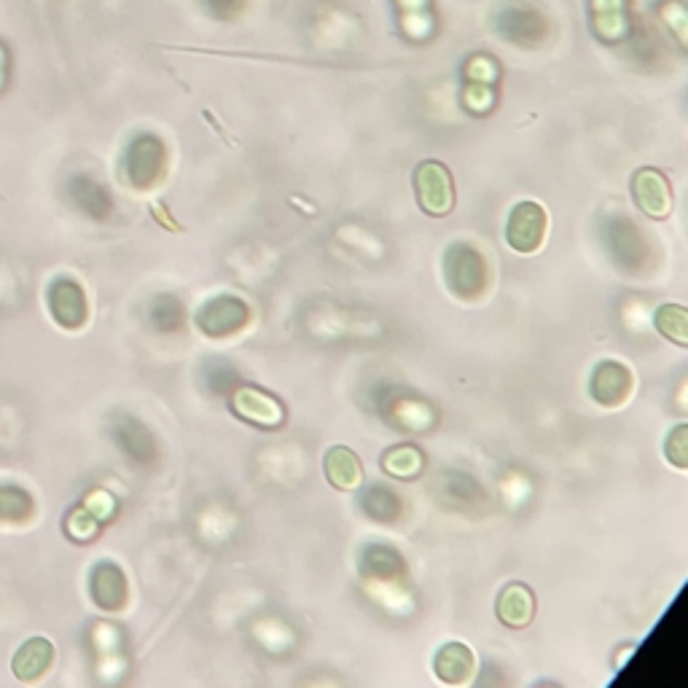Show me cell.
I'll return each mask as SVG.
<instances>
[{
    "instance_id": "obj_1",
    "label": "cell",
    "mask_w": 688,
    "mask_h": 688,
    "mask_svg": "<svg viewBox=\"0 0 688 688\" xmlns=\"http://www.w3.org/2000/svg\"><path fill=\"white\" fill-rule=\"evenodd\" d=\"M417 202L433 218H444L455 207V183L441 162H422L414 172Z\"/></svg>"
},
{
    "instance_id": "obj_2",
    "label": "cell",
    "mask_w": 688,
    "mask_h": 688,
    "mask_svg": "<svg viewBox=\"0 0 688 688\" xmlns=\"http://www.w3.org/2000/svg\"><path fill=\"white\" fill-rule=\"evenodd\" d=\"M546 229H549L546 210L535 202H522V205L514 207V213L508 218V245L516 253H535L546 240Z\"/></svg>"
},
{
    "instance_id": "obj_3",
    "label": "cell",
    "mask_w": 688,
    "mask_h": 688,
    "mask_svg": "<svg viewBox=\"0 0 688 688\" xmlns=\"http://www.w3.org/2000/svg\"><path fill=\"white\" fill-rule=\"evenodd\" d=\"M632 194H635L637 207H640L645 215L656 218V221H664V218L672 213L670 181H667L659 170L645 167V170L637 172L635 181H632Z\"/></svg>"
},
{
    "instance_id": "obj_4",
    "label": "cell",
    "mask_w": 688,
    "mask_h": 688,
    "mask_svg": "<svg viewBox=\"0 0 688 688\" xmlns=\"http://www.w3.org/2000/svg\"><path fill=\"white\" fill-rule=\"evenodd\" d=\"M49 310H52L54 320L62 328H81L86 323L89 307H86V296L81 291V285L73 280H54L49 288Z\"/></svg>"
},
{
    "instance_id": "obj_5",
    "label": "cell",
    "mask_w": 688,
    "mask_h": 688,
    "mask_svg": "<svg viewBox=\"0 0 688 688\" xmlns=\"http://www.w3.org/2000/svg\"><path fill=\"white\" fill-rule=\"evenodd\" d=\"M234 412L258 428H277L283 422V404L258 387H240L234 396Z\"/></svg>"
},
{
    "instance_id": "obj_6",
    "label": "cell",
    "mask_w": 688,
    "mask_h": 688,
    "mask_svg": "<svg viewBox=\"0 0 688 688\" xmlns=\"http://www.w3.org/2000/svg\"><path fill=\"white\" fill-rule=\"evenodd\" d=\"M164 146L156 138H138L127 154L129 178L135 186H151L162 175Z\"/></svg>"
},
{
    "instance_id": "obj_7",
    "label": "cell",
    "mask_w": 688,
    "mask_h": 688,
    "mask_svg": "<svg viewBox=\"0 0 688 688\" xmlns=\"http://www.w3.org/2000/svg\"><path fill=\"white\" fill-rule=\"evenodd\" d=\"M632 393V374H629L621 363H602L600 369L594 371L592 379V396L597 404L602 406H621Z\"/></svg>"
},
{
    "instance_id": "obj_8",
    "label": "cell",
    "mask_w": 688,
    "mask_h": 688,
    "mask_svg": "<svg viewBox=\"0 0 688 688\" xmlns=\"http://www.w3.org/2000/svg\"><path fill=\"white\" fill-rule=\"evenodd\" d=\"M498 27L508 41L535 43L541 41L543 30H546V22H543L541 11H535L533 6L516 3V6H508V9L500 11Z\"/></svg>"
},
{
    "instance_id": "obj_9",
    "label": "cell",
    "mask_w": 688,
    "mask_h": 688,
    "mask_svg": "<svg viewBox=\"0 0 688 688\" xmlns=\"http://www.w3.org/2000/svg\"><path fill=\"white\" fill-rule=\"evenodd\" d=\"M476 672V656L465 643H447L436 654V675L447 686H468Z\"/></svg>"
},
{
    "instance_id": "obj_10",
    "label": "cell",
    "mask_w": 688,
    "mask_h": 688,
    "mask_svg": "<svg viewBox=\"0 0 688 688\" xmlns=\"http://www.w3.org/2000/svg\"><path fill=\"white\" fill-rule=\"evenodd\" d=\"M245 320H248V310L240 299H213L199 312V326L210 336L232 334L245 326Z\"/></svg>"
},
{
    "instance_id": "obj_11",
    "label": "cell",
    "mask_w": 688,
    "mask_h": 688,
    "mask_svg": "<svg viewBox=\"0 0 688 688\" xmlns=\"http://www.w3.org/2000/svg\"><path fill=\"white\" fill-rule=\"evenodd\" d=\"M498 619L511 629H525L535 619V594L525 584H508L498 597Z\"/></svg>"
},
{
    "instance_id": "obj_12",
    "label": "cell",
    "mask_w": 688,
    "mask_h": 688,
    "mask_svg": "<svg viewBox=\"0 0 688 688\" xmlns=\"http://www.w3.org/2000/svg\"><path fill=\"white\" fill-rule=\"evenodd\" d=\"M54 664V645L46 637H30L14 656L11 670L22 683H33L52 670Z\"/></svg>"
},
{
    "instance_id": "obj_13",
    "label": "cell",
    "mask_w": 688,
    "mask_h": 688,
    "mask_svg": "<svg viewBox=\"0 0 688 688\" xmlns=\"http://www.w3.org/2000/svg\"><path fill=\"white\" fill-rule=\"evenodd\" d=\"M92 597L103 611H121L127 602V578L116 565L103 562L92 573Z\"/></svg>"
},
{
    "instance_id": "obj_14",
    "label": "cell",
    "mask_w": 688,
    "mask_h": 688,
    "mask_svg": "<svg viewBox=\"0 0 688 688\" xmlns=\"http://www.w3.org/2000/svg\"><path fill=\"white\" fill-rule=\"evenodd\" d=\"M323 465H326V479L331 482V487H336V490L350 492L361 484L363 465L350 447L328 449L326 463Z\"/></svg>"
},
{
    "instance_id": "obj_15",
    "label": "cell",
    "mask_w": 688,
    "mask_h": 688,
    "mask_svg": "<svg viewBox=\"0 0 688 688\" xmlns=\"http://www.w3.org/2000/svg\"><path fill=\"white\" fill-rule=\"evenodd\" d=\"M35 511L33 498L22 487L0 484V522H25Z\"/></svg>"
},
{
    "instance_id": "obj_16",
    "label": "cell",
    "mask_w": 688,
    "mask_h": 688,
    "mask_svg": "<svg viewBox=\"0 0 688 688\" xmlns=\"http://www.w3.org/2000/svg\"><path fill=\"white\" fill-rule=\"evenodd\" d=\"M73 199H76V205L81 207L84 213L92 215V218H105L108 210H111V202L105 197V191L100 189V186H95L92 181H86V178L73 181Z\"/></svg>"
},
{
    "instance_id": "obj_17",
    "label": "cell",
    "mask_w": 688,
    "mask_h": 688,
    "mask_svg": "<svg viewBox=\"0 0 688 688\" xmlns=\"http://www.w3.org/2000/svg\"><path fill=\"white\" fill-rule=\"evenodd\" d=\"M686 326L688 315L683 307H678V304H667V307H662V310L656 312V328H659V334L667 336V339L678 344V347H686L688 344Z\"/></svg>"
},
{
    "instance_id": "obj_18",
    "label": "cell",
    "mask_w": 688,
    "mask_h": 688,
    "mask_svg": "<svg viewBox=\"0 0 688 688\" xmlns=\"http://www.w3.org/2000/svg\"><path fill=\"white\" fill-rule=\"evenodd\" d=\"M113 436L119 441V447L127 452L129 457H146L148 449H151V439H148L146 428H140L138 422L129 420V417H121V425L113 430Z\"/></svg>"
},
{
    "instance_id": "obj_19",
    "label": "cell",
    "mask_w": 688,
    "mask_h": 688,
    "mask_svg": "<svg viewBox=\"0 0 688 688\" xmlns=\"http://www.w3.org/2000/svg\"><path fill=\"white\" fill-rule=\"evenodd\" d=\"M385 471L390 476H398V479H412L422 471V455L414 447H398L390 449L382 460Z\"/></svg>"
},
{
    "instance_id": "obj_20",
    "label": "cell",
    "mask_w": 688,
    "mask_h": 688,
    "mask_svg": "<svg viewBox=\"0 0 688 688\" xmlns=\"http://www.w3.org/2000/svg\"><path fill=\"white\" fill-rule=\"evenodd\" d=\"M76 541H92V535L97 533V516H92L86 508H78L68 516V525H65Z\"/></svg>"
},
{
    "instance_id": "obj_21",
    "label": "cell",
    "mask_w": 688,
    "mask_h": 688,
    "mask_svg": "<svg viewBox=\"0 0 688 688\" xmlns=\"http://www.w3.org/2000/svg\"><path fill=\"white\" fill-rule=\"evenodd\" d=\"M686 430V425H680V428H675V433H672V439L667 441V457H670L678 468H686Z\"/></svg>"
},
{
    "instance_id": "obj_22",
    "label": "cell",
    "mask_w": 688,
    "mask_h": 688,
    "mask_svg": "<svg viewBox=\"0 0 688 688\" xmlns=\"http://www.w3.org/2000/svg\"><path fill=\"white\" fill-rule=\"evenodd\" d=\"M210 6H213V11H218V14H229V11H234L240 6V0H210Z\"/></svg>"
}]
</instances>
